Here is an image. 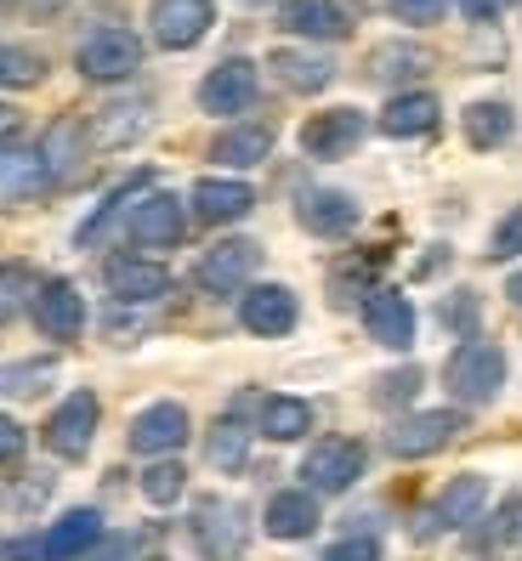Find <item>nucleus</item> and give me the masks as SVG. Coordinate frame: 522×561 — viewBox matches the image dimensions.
<instances>
[{
  "label": "nucleus",
  "instance_id": "obj_45",
  "mask_svg": "<svg viewBox=\"0 0 522 561\" xmlns=\"http://www.w3.org/2000/svg\"><path fill=\"white\" fill-rule=\"evenodd\" d=\"M0 561H46L41 534H35V539H12V545H0Z\"/></svg>",
  "mask_w": 522,
  "mask_h": 561
},
{
  "label": "nucleus",
  "instance_id": "obj_41",
  "mask_svg": "<svg viewBox=\"0 0 522 561\" xmlns=\"http://www.w3.org/2000/svg\"><path fill=\"white\" fill-rule=\"evenodd\" d=\"M517 250H522V205L495 227V239H488V261H511Z\"/></svg>",
  "mask_w": 522,
  "mask_h": 561
},
{
  "label": "nucleus",
  "instance_id": "obj_8",
  "mask_svg": "<svg viewBox=\"0 0 522 561\" xmlns=\"http://www.w3.org/2000/svg\"><path fill=\"white\" fill-rule=\"evenodd\" d=\"M125 233L137 250H177L182 233H188V210L177 193H143L137 205H130V221H125Z\"/></svg>",
  "mask_w": 522,
  "mask_h": 561
},
{
  "label": "nucleus",
  "instance_id": "obj_36",
  "mask_svg": "<svg viewBox=\"0 0 522 561\" xmlns=\"http://www.w3.org/2000/svg\"><path fill=\"white\" fill-rule=\"evenodd\" d=\"M52 375H57V357H23V363H7V369H0V398H29V391H41Z\"/></svg>",
  "mask_w": 522,
  "mask_h": 561
},
{
  "label": "nucleus",
  "instance_id": "obj_19",
  "mask_svg": "<svg viewBox=\"0 0 522 561\" xmlns=\"http://www.w3.org/2000/svg\"><path fill=\"white\" fill-rule=\"evenodd\" d=\"M358 199L352 193H341V187H307L302 193V205H296V221L307 227L313 239H347L352 227H358Z\"/></svg>",
  "mask_w": 522,
  "mask_h": 561
},
{
  "label": "nucleus",
  "instance_id": "obj_35",
  "mask_svg": "<svg viewBox=\"0 0 522 561\" xmlns=\"http://www.w3.org/2000/svg\"><path fill=\"white\" fill-rule=\"evenodd\" d=\"M35 289H41V278L23 267V261H7L0 267V323H12L23 307H35Z\"/></svg>",
  "mask_w": 522,
  "mask_h": 561
},
{
  "label": "nucleus",
  "instance_id": "obj_18",
  "mask_svg": "<svg viewBox=\"0 0 522 561\" xmlns=\"http://www.w3.org/2000/svg\"><path fill=\"white\" fill-rule=\"evenodd\" d=\"M364 329H370L375 346L409 352V346H415V307H409V295H404V289H370V301H364Z\"/></svg>",
  "mask_w": 522,
  "mask_h": 561
},
{
  "label": "nucleus",
  "instance_id": "obj_24",
  "mask_svg": "<svg viewBox=\"0 0 522 561\" xmlns=\"http://www.w3.org/2000/svg\"><path fill=\"white\" fill-rule=\"evenodd\" d=\"M279 23L302 41H347L352 35V23H347V12L336 7V0H284Z\"/></svg>",
  "mask_w": 522,
  "mask_h": 561
},
{
  "label": "nucleus",
  "instance_id": "obj_7",
  "mask_svg": "<svg viewBox=\"0 0 522 561\" xmlns=\"http://www.w3.org/2000/svg\"><path fill=\"white\" fill-rule=\"evenodd\" d=\"M97 420H103L97 391H69V398L52 409V420H46V448L75 466V459H86L91 443H97Z\"/></svg>",
  "mask_w": 522,
  "mask_h": 561
},
{
  "label": "nucleus",
  "instance_id": "obj_25",
  "mask_svg": "<svg viewBox=\"0 0 522 561\" xmlns=\"http://www.w3.org/2000/svg\"><path fill=\"white\" fill-rule=\"evenodd\" d=\"M268 69L279 75L284 91H302V96H313V91H324V85L336 80V62L324 57V51H302V46H279L268 57Z\"/></svg>",
  "mask_w": 522,
  "mask_h": 561
},
{
  "label": "nucleus",
  "instance_id": "obj_12",
  "mask_svg": "<svg viewBox=\"0 0 522 561\" xmlns=\"http://www.w3.org/2000/svg\"><path fill=\"white\" fill-rule=\"evenodd\" d=\"M103 284H109L114 301H125V307H154V301H166V295H171V273L159 267L154 255H114L103 267Z\"/></svg>",
  "mask_w": 522,
  "mask_h": 561
},
{
  "label": "nucleus",
  "instance_id": "obj_27",
  "mask_svg": "<svg viewBox=\"0 0 522 561\" xmlns=\"http://www.w3.org/2000/svg\"><path fill=\"white\" fill-rule=\"evenodd\" d=\"M52 187L41 153H12L0 148V205H23V199H41V193Z\"/></svg>",
  "mask_w": 522,
  "mask_h": 561
},
{
  "label": "nucleus",
  "instance_id": "obj_50",
  "mask_svg": "<svg viewBox=\"0 0 522 561\" xmlns=\"http://www.w3.org/2000/svg\"><path fill=\"white\" fill-rule=\"evenodd\" d=\"M506 295H511V307H522V273H511V284H506Z\"/></svg>",
  "mask_w": 522,
  "mask_h": 561
},
{
  "label": "nucleus",
  "instance_id": "obj_30",
  "mask_svg": "<svg viewBox=\"0 0 522 561\" xmlns=\"http://www.w3.org/2000/svg\"><path fill=\"white\" fill-rule=\"evenodd\" d=\"M427 69H432V57L420 46H409V41H386V46L370 51V80H386V85H404V80L427 75Z\"/></svg>",
  "mask_w": 522,
  "mask_h": 561
},
{
  "label": "nucleus",
  "instance_id": "obj_23",
  "mask_svg": "<svg viewBox=\"0 0 522 561\" xmlns=\"http://www.w3.org/2000/svg\"><path fill=\"white\" fill-rule=\"evenodd\" d=\"M250 210H256L250 182H239V176H205V182H193V216H200V221L227 227V221H245Z\"/></svg>",
  "mask_w": 522,
  "mask_h": 561
},
{
  "label": "nucleus",
  "instance_id": "obj_38",
  "mask_svg": "<svg viewBox=\"0 0 522 561\" xmlns=\"http://www.w3.org/2000/svg\"><path fill=\"white\" fill-rule=\"evenodd\" d=\"M46 500H52V477H46V471H29L23 488H7V493H0V505H7V511H41Z\"/></svg>",
  "mask_w": 522,
  "mask_h": 561
},
{
  "label": "nucleus",
  "instance_id": "obj_32",
  "mask_svg": "<svg viewBox=\"0 0 522 561\" xmlns=\"http://www.w3.org/2000/svg\"><path fill=\"white\" fill-rule=\"evenodd\" d=\"M46 80V57L35 46L0 41V91H35Z\"/></svg>",
  "mask_w": 522,
  "mask_h": 561
},
{
  "label": "nucleus",
  "instance_id": "obj_20",
  "mask_svg": "<svg viewBox=\"0 0 522 561\" xmlns=\"http://www.w3.org/2000/svg\"><path fill=\"white\" fill-rule=\"evenodd\" d=\"M318 522H324L318 516V493H307V488H279L268 500V511H261V527H268L273 539H284V545L313 539Z\"/></svg>",
  "mask_w": 522,
  "mask_h": 561
},
{
  "label": "nucleus",
  "instance_id": "obj_9",
  "mask_svg": "<svg viewBox=\"0 0 522 561\" xmlns=\"http://www.w3.org/2000/svg\"><path fill=\"white\" fill-rule=\"evenodd\" d=\"M256 267H261V244H256V239H222V244H211V250L200 255L193 284L211 289V295H239Z\"/></svg>",
  "mask_w": 522,
  "mask_h": 561
},
{
  "label": "nucleus",
  "instance_id": "obj_52",
  "mask_svg": "<svg viewBox=\"0 0 522 561\" xmlns=\"http://www.w3.org/2000/svg\"><path fill=\"white\" fill-rule=\"evenodd\" d=\"M143 561H166V556H143Z\"/></svg>",
  "mask_w": 522,
  "mask_h": 561
},
{
  "label": "nucleus",
  "instance_id": "obj_17",
  "mask_svg": "<svg viewBox=\"0 0 522 561\" xmlns=\"http://www.w3.org/2000/svg\"><path fill=\"white\" fill-rule=\"evenodd\" d=\"M148 125H154V103L148 96H114L109 108H97L91 114V148H130V142H143L148 137Z\"/></svg>",
  "mask_w": 522,
  "mask_h": 561
},
{
  "label": "nucleus",
  "instance_id": "obj_15",
  "mask_svg": "<svg viewBox=\"0 0 522 561\" xmlns=\"http://www.w3.org/2000/svg\"><path fill=\"white\" fill-rule=\"evenodd\" d=\"M364 130H370V119L358 108H324L302 125V153L307 159H347L358 142H364Z\"/></svg>",
  "mask_w": 522,
  "mask_h": 561
},
{
  "label": "nucleus",
  "instance_id": "obj_26",
  "mask_svg": "<svg viewBox=\"0 0 522 561\" xmlns=\"http://www.w3.org/2000/svg\"><path fill=\"white\" fill-rule=\"evenodd\" d=\"M268 153H273V125H227L211 142V159L227 171H256Z\"/></svg>",
  "mask_w": 522,
  "mask_h": 561
},
{
  "label": "nucleus",
  "instance_id": "obj_28",
  "mask_svg": "<svg viewBox=\"0 0 522 561\" xmlns=\"http://www.w3.org/2000/svg\"><path fill=\"white\" fill-rule=\"evenodd\" d=\"M432 125H438V96L432 91H398L381 108V130H386V137H427Z\"/></svg>",
  "mask_w": 522,
  "mask_h": 561
},
{
  "label": "nucleus",
  "instance_id": "obj_4",
  "mask_svg": "<svg viewBox=\"0 0 522 561\" xmlns=\"http://www.w3.org/2000/svg\"><path fill=\"white\" fill-rule=\"evenodd\" d=\"M488 505V477L483 471H461V477H449L443 493L432 500V511L420 516V539H438V534H466V527L483 516Z\"/></svg>",
  "mask_w": 522,
  "mask_h": 561
},
{
  "label": "nucleus",
  "instance_id": "obj_53",
  "mask_svg": "<svg viewBox=\"0 0 522 561\" xmlns=\"http://www.w3.org/2000/svg\"><path fill=\"white\" fill-rule=\"evenodd\" d=\"M0 7H12V0H0Z\"/></svg>",
  "mask_w": 522,
  "mask_h": 561
},
{
  "label": "nucleus",
  "instance_id": "obj_37",
  "mask_svg": "<svg viewBox=\"0 0 522 561\" xmlns=\"http://www.w3.org/2000/svg\"><path fill=\"white\" fill-rule=\"evenodd\" d=\"M188 488V471L177 466V459H154V466L143 471V500L148 505H177Z\"/></svg>",
  "mask_w": 522,
  "mask_h": 561
},
{
  "label": "nucleus",
  "instance_id": "obj_34",
  "mask_svg": "<svg viewBox=\"0 0 522 561\" xmlns=\"http://www.w3.org/2000/svg\"><path fill=\"white\" fill-rule=\"evenodd\" d=\"M143 187H148V176H130V182H120V187L109 193V199H103V210H97V216H91V221L80 227V233H75V239H80V244L91 250V244H97V239H103V233H109V227H114V216H120L125 205H137V199H143Z\"/></svg>",
  "mask_w": 522,
  "mask_h": 561
},
{
  "label": "nucleus",
  "instance_id": "obj_29",
  "mask_svg": "<svg viewBox=\"0 0 522 561\" xmlns=\"http://www.w3.org/2000/svg\"><path fill=\"white\" fill-rule=\"evenodd\" d=\"M461 130H466V142L472 148H500V142H511V130H517V108L511 103H495V96H483V103H472L466 114H461Z\"/></svg>",
  "mask_w": 522,
  "mask_h": 561
},
{
  "label": "nucleus",
  "instance_id": "obj_46",
  "mask_svg": "<svg viewBox=\"0 0 522 561\" xmlns=\"http://www.w3.org/2000/svg\"><path fill=\"white\" fill-rule=\"evenodd\" d=\"M511 7V0H461V12L472 18V23H488V18H500Z\"/></svg>",
  "mask_w": 522,
  "mask_h": 561
},
{
  "label": "nucleus",
  "instance_id": "obj_13",
  "mask_svg": "<svg viewBox=\"0 0 522 561\" xmlns=\"http://www.w3.org/2000/svg\"><path fill=\"white\" fill-rule=\"evenodd\" d=\"M188 432H193V420H188L182 403H148L137 420H130L125 443H130V454L166 459V454H177V448L188 443Z\"/></svg>",
  "mask_w": 522,
  "mask_h": 561
},
{
  "label": "nucleus",
  "instance_id": "obj_48",
  "mask_svg": "<svg viewBox=\"0 0 522 561\" xmlns=\"http://www.w3.org/2000/svg\"><path fill=\"white\" fill-rule=\"evenodd\" d=\"M130 550H137V545H130V539H109V545H97L86 561H130Z\"/></svg>",
  "mask_w": 522,
  "mask_h": 561
},
{
  "label": "nucleus",
  "instance_id": "obj_16",
  "mask_svg": "<svg viewBox=\"0 0 522 561\" xmlns=\"http://www.w3.org/2000/svg\"><path fill=\"white\" fill-rule=\"evenodd\" d=\"M256 103V62L250 57H222L200 80V108L205 114H245Z\"/></svg>",
  "mask_w": 522,
  "mask_h": 561
},
{
  "label": "nucleus",
  "instance_id": "obj_47",
  "mask_svg": "<svg viewBox=\"0 0 522 561\" xmlns=\"http://www.w3.org/2000/svg\"><path fill=\"white\" fill-rule=\"evenodd\" d=\"M18 137H23V114L12 103H0V148H12Z\"/></svg>",
  "mask_w": 522,
  "mask_h": 561
},
{
  "label": "nucleus",
  "instance_id": "obj_11",
  "mask_svg": "<svg viewBox=\"0 0 522 561\" xmlns=\"http://www.w3.org/2000/svg\"><path fill=\"white\" fill-rule=\"evenodd\" d=\"M29 318H35V329H41L46 341H80V329H86V295L69 278H41Z\"/></svg>",
  "mask_w": 522,
  "mask_h": 561
},
{
  "label": "nucleus",
  "instance_id": "obj_21",
  "mask_svg": "<svg viewBox=\"0 0 522 561\" xmlns=\"http://www.w3.org/2000/svg\"><path fill=\"white\" fill-rule=\"evenodd\" d=\"M41 545H46V561H80V556H91L97 545H103V516H97L91 505L63 511L41 534Z\"/></svg>",
  "mask_w": 522,
  "mask_h": 561
},
{
  "label": "nucleus",
  "instance_id": "obj_22",
  "mask_svg": "<svg viewBox=\"0 0 522 561\" xmlns=\"http://www.w3.org/2000/svg\"><path fill=\"white\" fill-rule=\"evenodd\" d=\"M86 159H91V130H86L80 119H57V125L46 130V142H41V164H46L52 187L75 182V176L86 171Z\"/></svg>",
  "mask_w": 522,
  "mask_h": 561
},
{
  "label": "nucleus",
  "instance_id": "obj_40",
  "mask_svg": "<svg viewBox=\"0 0 522 561\" xmlns=\"http://www.w3.org/2000/svg\"><path fill=\"white\" fill-rule=\"evenodd\" d=\"M386 7H392V18H398V23L427 28V23H438L449 12V0H386Z\"/></svg>",
  "mask_w": 522,
  "mask_h": 561
},
{
  "label": "nucleus",
  "instance_id": "obj_14",
  "mask_svg": "<svg viewBox=\"0 0 522 561\" xmlns=\"http://www.w3.org/2000/svg\"><path fill=\"white\" fill-rule=\"evenodd\" d=\"M296 318H302L296 289H284V284H256V289L239 295V323L250 329V335H261V341L290 335V329H296Z\"/></svg>",
  "mask_w": 522,
  "mask_h": 561
},
{
  "label": "nucleus",
  "instance_id": "obj_5",
  "mask_svg": "<svg viewBox=\"0 0 522 561\" xmlns=\"http://www.w3.org/2000/svg\"><path fill=\"white\" fill-rule=\"evenodd\" d=\"M75 69L91 85H120L143 69V41L130 28H97V35L75 51Z\"/></svg>",
  "mask_w": 522,
  "mask_h": 561
},
{
  "label": "nucleus",
  "instance_id": "obj_33",
  "mask_svg": "<svg viewBox=\"0 0 522 561\" xmlns=\"http://www.w3.org/2000/svg\"><path fill=\"white\" fill-rule=\"evenodd\" d=\"M205 459L216 471H245V459H250V432L239 420H216L211 425V437H205Z\"/></svg>",
  "mask_w": 522,
  "mask_h": 561
},
{
  "label": "nucleus",
  "instance_id": "obj_3",
  "mask_svg": "<svg viewBox=\"0 0 522 561\" xmlns=\"http://www.w3.org/2000/svg\"><path fill=\"white\" fill-rule=\"evenodd\" d=\"M461 432H466L461 409H420V414H404L386 432V454L392 459H427V454H443Z\"/></svg>",
  "mask_w": 522,
  "mask_h": 561
},
{
  "label": "nucleus",
  "instance_id": "obj_2",
  "mask_svg": "<svg viewBox=\"0 0 522 561\" xmlns=\"http://www.w3.org/2000/svg\"><path fill=\"white\" fill-rule=\"evenodd\" d=\"M193 545H200L205 561H239L245 545H250V527H245V505L222 500V493H205L193 505V522H188Z\"/></svg>",
  "mask_w": 522,
  "mask_h": 561
},
{
  "label": "nucleus",
  "instance_id": "obj_49",
  "mask_svg": "<svg viewBox=\"0 0 522 561\" xmlns=\"http://www.w3.org/2000/svg\"><path fill=\"white\" fill-rule=\"evenodd\" d=\"M63 7H69V0H23L29 18H52V12H63Z\"/></svg>",
  "mask_w": 522,
  "mask_h": 561
},
{
  "label": "nucleus",
  "instance_id": "obj_43",
  "mask_svg": "<svg viewBox=\"0 0 522 561\" xmlns=\"http://www.w3.org/2000/svg\"><path fill=\"white\" fill-rule=\"evenodd\" d=\"M438 318H443L449 329H472V323H477V295H466V289H461V295H449Z\"/></svg>",
  "mask_w": 522,
  "mask_h": 561
},
{
  "label": "nucleus",
  "instance_id": "obj_10",
  "mask_svg": "<svg viewBox=\"0 0 522 561\" xmlns=\"http://www.w3.org/2000/svg\"><path fill=\"white\" fill-rule=\"evenodd\" d=\"M211 23H216V7H211V0H154V12H148L154 46H166V51L200 46V41L211 35Z\"/></svg>",
  "mask_w": 522,
  "mask_h": 561
},
{
  "label": "nucleus",
  "instance_id": "obj_6",
  "mask_svg": "<svg viewBox=\"0 0 522 561\" xmlns=\"http://www.w3.org/2000/svg\"><path fill=\"white\" fill-rule=\"evenodd\" d=\"M364 466H370L364 443L324 437V443L307 448V459H302V482H307V493H347L358 477H364Z\"/></svg>",
  "mask_w": 522,
  "mask_h": 561
},
{
  "label": "nucleus",
  "instance_id": "obj_42",
  "mask_svg": "<svg viewBox=\"0 0 522 561\" xmlns=\"http://www.w3.org/2000/svg\"><path fill=\"white\" fill-rule=\"evenodd\" d=\"M318 561H381V539H370V534H352V539L330 545Z\"/></svg>",
  "mask_w": 522,
  "mask_h": 561
},
{
  "label": "nucleus",
  "instance_id": "obj_44",
  "mask_svg": "<svg viewBox=\"0 0 522 561\" xmlns=\"http://www.w3.org/2000/svg\"><path fill=\"white\" fill-rule=\"evenodd\" d=\"M23 448H29V437H23V425H18V420H7V414H0V466H18V459H23Z\"/></svg>",
  "mask_w": 522,
  "mask_h": 561
},
{
  "label": "nucleus",
  "instance_id": "obj_39",
  "mask_svg": "<svg viewBox=\"0 0 522 561\" xmlns=\"http://www.w3.org/2000/svg\"><path fill=\"white\" fill-rule=\"evenodd\" d=\"M415 391H420V369H392V375L375 386V403H381V409H398V403L415 398Z\"/></svg>",
  "mask_w": 522,
  "mask_h": 561
},
{
  "label": "nucleus",
  "instance_id": "obj_1",
  "mask_svg": "<svg viewBox=\"0 0 522 561\" xmlns=\"http://www.w3.org/2000/svg\"><path fill=\"white\" fill-rule=\"evenodd\" d=\"M443 380H449V398L461 409H488L506 391V352L495 341H461L443 363Z\"/></svg>",
  "mask_w": 522,
  "mask_h": 561
},
{
  "label": "nucleus",
  "instance_id": "obj_31",
  "mask_svg": "<svg viewBox=\"0 0 522 561\" xmlns=\"http://www.w3.org/2000/svg\"><path fill=\"white\" fill-rule=\"evenodd\" d=\"M313 432V403L302 398H268L261 403V437L268 443H302Z\"/></svg>",
  "mask_w": 522,
  "mask_h": 561
},
{
  "label": "nucleus",
  "instance_id": "obj_51",
  "mask_svg": "<svg viewBox=\"0 0 522 561\" xmlns=\"http://www.w3.org/2000/svg\"><path fill=\"white\" fill-rule=\"evenodd\" d=\"M239 7H273V0H239Z\"/></svg>",
  "mask_w": 522,
  "mask_h": 561
}]
</instances>
